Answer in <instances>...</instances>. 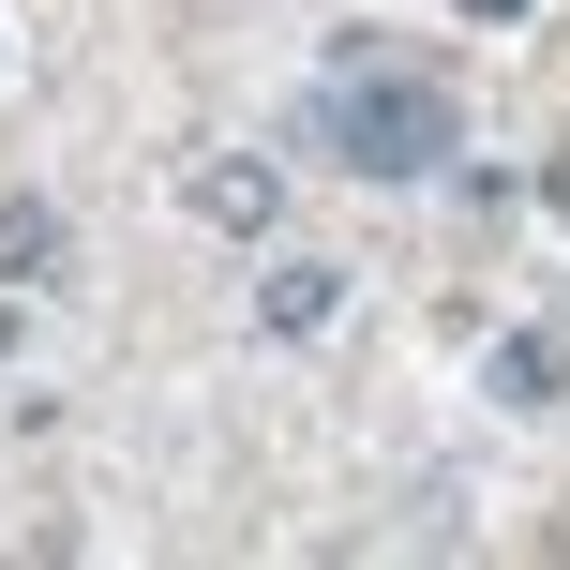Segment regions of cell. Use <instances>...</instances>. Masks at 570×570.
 Instances as JSON below:
<instances>
[{
	"label": "cell",
	"mask_w": 570,
	"mask_h": 570,
	"mask_svg": "<svg viewBox=\"0 0 570 570\" xmlns=\"http://www.w3.org/2000/svg\"><path fill=\"white\" fill-rule=\"evenodd\" d=\"M301 136L331 150L345 180H435V166L465 150V106H451L435 60L391 46V30H345L331 76H315V120H301Z\"/></svg>",
	"instance_id": "6da1fadb"
},
{
	"label": "cell",
	"mask_w": 570,
	"mask_h": 570,
	"mask_svg": "<svg viewBox=\"0 0 570 570\" xmlns=\"http://www.w3.org/2000/svg\"><path fill=\"white\" fill-rule=\"evenodd\" d=\"M331 315H345V271H331V256H271V271H256V331H271V345H315Z\"/></svg>",
	"instance_id": "7a4b0ae2"
},
{
	"label": "cell",
	"mask_w": 570,
	"mask_h": 570,
	"mask_svg": "<svg viewBox=\"0 0 570 570\" xmlns=\"http://www.w3.org/2000/svg\"><path fill=\"white\" fill-rule=\"evenodd\" d=\"M271 210H285V180L256 166V150H210V166H196V226H226V240H271Z\"/></svg>",
	"instance_id": "3957f363"
},
{
	"label": "cell",
	"mask_w": 570,
	"mask_h": 570,
	"mask_svg": "<svg viewBox=\"0 0 570 570\" xmlns=\"http://www.w3.org/2000/svg\"><path fill=\"white\" fill-rule=\"evenodd\" d=\"M60 256H76L60 210H46V196H0V285H60Z\"/></svg>",
	"instance_id": "277c9868"
},
{
	"label": "cell",
	"mask_w": 570,
	"mask_h": 570,
	"mask_svg": "<svg viewBox=\"0 0 570 570\" xmlns=\"http://www.w3.org/2000/svg\"><path fill=\"white\" fill-rule=\"evenodd\" d=\"M570 391V331H511L495 345V405H556Z\"/></svg>",
	"instance_id": "5b68a950"
},
{
	"label": "cell",
	"mask_w": 570,
	"mask_h": 570,
	"mask_svg": "<svg viewBox=\"0 0 570 570\" xmlns=\"http://www.w3.org/2000/svg\"><path fill=\"white\" fill-rule=\"evenodd\" d=\"M0 361H16V285H0Z\"/></svg>",
	"instance_id": "8992f818"
},
{
	"label": "cell",
	"mask_w": 570,
	"mask_h": 570,
	"mask_svg": "<svg viewBox=\"0 0 570 570\" xmlns=\"http://www.w3.org/2000/svg\"><path fill=\"white\" fill-rule=\"evenodd\" d=\"M541 196H556V210H570V150H556V180H541Z\"/></svg>",
	"instance_id": "52a82bcc"
},
{
	"label": "cell",
	"mask_w": 570,
	"mask_h": 570,
	"mask_svg": "<svg viewBox=\"0 0 570 570\" xmlns=\"http://www.w3.org/2000/svg\"><path fill=\"white\" fill-rule=\"evenodd\" d=\"M465 16H525V0H465Z\"/></svg>",
	"instance_id": "ba28073f"
}]
</instances>
